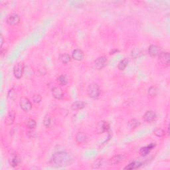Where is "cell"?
<instances>
[{"mask_svg": "<svg viewBox=\"0 0 170 170\" xmlns=\"http://www.w3.org/2000/svg\"><path fill=\"white\" fill-rule=\"evenodd\" d=\"M3 44H4V37H3V35H1V47H2Z\"/></svg>", "mask_w": 170, "mask_h": 170, "instance_id": "4dcf8cb0", "label": "cell"}, {"mask_svg": "<svg viewBox=\"0 0 170 170\" xmlns=\"http://www.w3.org/2000/svg\"><path fill=\"white\" fill-rule=\"evenodd\" d=\"M106 165V161L104 158H99L96 159V161L93 163V168L94 169H100L103 168Z\"/></svg>", "mask_w": 170, "mask_h": 170, "instance_id": "ac0fdd59", "label": "cell"}, {"mask_svg": "<svg viewBox=\"0 0 170 170\" xmlns=\"http://www.w3.org/2000/svg\"><path fill=\"white\" fill-rule=\"evenodd\" d=\"M9 162L12 167L17 166L19 163V158L17 153L14 151H11L9 155Z\"/></svg>", "mask_w": 170, "mask_h": 170, "instance_id": "52a82bcc", "label": "cell"}, {"mask_svg": "<svg viewBox=\"0 0 170 170\" xmlns=\"http://www.w3.org/2000/svg\"><path fill=\"white\" fill-rule=\"evenodd\" d=\"M57 80L61 85H63V86H65L68 83V78L67 77L66 75H61L58 77Z\"/></svg>", "mask_w": 170, "mask_h": 170, "instance_id": "d4e9b609", "label": "cell"}, {"mask_svg": "<svg viewBox=\"0 0 170 170\" xmlns=\"http://www.w3.org/2000/svg\"><path fill=\"white\" fill-rule=\"evenodd\" d=\"M124 159H125V156L122 154H118L114 156L112 158H110L109 161V163L110 165H114L123 162Z\"/></svg>", "mask_w": 170, "mask_h": 170, "instance_id": "30bf717a", "label": "cell"}, {"mask_svg": "<svg viewBox=\"0 0 170 170\" xmlns=\"http://www.w3.org/2000/svg\"><path fill=\"white\" fill-rule=\"evenodd\" d=\"M140 55H141V51H140V49H135L132 52V56L134 58L140 57Z\"/></svg>", "mask_w": 170, "mask_h": 170, "instance_id": "f1b7e54d", "label": "cell"}, {"mask_svg": "<svg viewBox=\"0 0 170 170\" xmlns=\"http://www.w3.org/2000/svg\"><path fill=\"white\" fill-rule=\"evenodd\" d=\"M6 21L9 25H16L20 21V17L17 14H11L8 15Z\"/></svg>", "mask_w": 170, "mask_h": 170, "instance_id": "8992f818", "label": "cell"}, {"mask_svg": "<svg viewBox=\"0 0 170 170\" xmlns=\"http://www.w3.org/2000/svg\"><path fill=\"white\" fill-rule=\"evenodd\" d=\"M73 158L65 152H58L55 153L50 161L51 165L54 167H64L71 164Z\"/></svg>", "mask_w": 170, "mask_h": 170, "instance_id": "6da1fadb", "label": "cell"}, {"mask_svg": "<svg viewBox=\"0 0 170 170\" xmlns=\"http://www.w3.org/2000/svg\"><path fill=\"white\" fill-rule=\"evenodd\" d=\"M26 126H27L29 129L33 130L35 129L36 126H37V123H36L35 120H34L33 119L29 118L27 120V122H26Z\"/></svg>", "mask_w": 170, "mask_h": 170, "instance_id": "cb8c5ba5", "label": "cell"}, {"mask_svg": "<svg viewBox=\"0 0 170 170\" xmlns=\"http://www.w3.org/2000/svg\"><path fill=\"white\" fill-rule=\"evenodd\" d=\"M75 139L78 143H83L87 142V136L84 132H78L75 136Z\"/></svg>", "mask_w": 170, "mask_h": 170, "instance_id": "d6986e66", "label": "cell"}, {"mask_svg": "<svg viewBox=\"0 0 170 170\" xmlns=\"http://www.w3.org/2000/svg\"><path fill=\"white\" fill-rule=\"evenodd\" d=\"M157 118V115L156 112L150 110L147 111V112L143 115V120H144L146 122L152 123L155 122Z\"/></svg>", "mask_w": 170, "mask_h": 170, "instance_id": "9c48e42d", "label": "cell"}, {"mask_svg": "<svg viewBox=\"0 0 170 170\" xmlns=\"http://www.w3.org/2000/svg\"><path fill=\"white\" fill-rule=\"evenodd\" d=\"M159 60L163 65H169L170 62V56L168 52H162L159 54Z\"/></svg>", "mask_w": 170, "mask_h": 170, "instance_id": "8fae6325", "label": "cell"}, {"mask_svg": "<svg viewBox=\"0 0 170 170\" xmlns=\"http://www.w3.org/2000/svg\"><path fill=\"white\" fill-rule=\"evenodd\" d=\"M15 119V113L14 111H10L6 116L5 119V122L7 125H11L14 124Z\"/></svg>", "mask_w": 170, "mask_h": 170, "instance_id": "9a60e30c", "label": "cell"}, {"mask_svg": "<svg viewBox=\"0 0 170 170\" xmlns=\"http://www.w3.org/2000/svg\"><path fill=\"white\" fill-rule=\"evenodd\" d=\"M33 100L34 102L39 103L41 101L42 98L39 94H35V95H34L33 97Z\"/></svg>", "mask_w": 170, "mask_h": 170, "instance_id": "f546056e", "label": "cell"}, {"mask_svg": "<svg viewBox=\"0 0 170 170\" xmlns=\"http://www.w3.org/2000/svg\"><path fill=\"white\" fill-rule=\"evenodd\" d=\"M128 63H129L128 58H124V59H122V61H120V62L118 63V69L120 71H124L127 67Z\"/></svg>", "mask_w": 170, "mask_h": 170, "instance_id": "44dd1931", "label": "cell"}, {"mask_svg": "<svg viewBox=\"0 0 170 170\" xmlns=\"http://www.w3.org/2000/svg\"><path fill=\"white\" fill-rule=\"evenodd\" d=\"M24 72V63L23 62H19L14 68V74L16 78H21Z\"/></svg>", "mask_w": 170, "mask_h": 170, "instance_id": "3957f363", "label": "cell"}, {"mask_svg": "<svg viewBox=\"0 0 170 170\" xmlns=\"http://www.w3.org/2000/svg\"><path fill=\"white\" fill-rule=\"evenodd\" d=\"M19 104H20L21 109L25 112H29L32 109V104L31 101L26 97L21 98L20 102H19Z\"/></svg>", "mask_w": 170, "mask_h": 170, "instance_id": "5b68a950", "label": "cell"}, {"mask_svg": "<svg viewBox=\"0 0 170 170\" xmlns=\"http://www.w3.org/2000/svg\"><path fill=\"white\" fill-rule=\"evenodd\" d=\"M140 125V122L136 119H131L128 122V128L130 130H134L136 128Z\"/></svg>", "mask_w": 170, "mask_h": 170, "instance_id": "ffe728a7", "label": "cell"}, {"mask_svg": "<svg viewBox=\"0 0 170 170\" xmlns=\"http://www.w3.org/2000/svg\"><path fill=\"white\" fill-rule=\"evenodd\" d=\"M153 133H154V134L156 136H158V137H163V136H164L165 134L164 130H163L162 128H157L156 130H154V132H153Z\"/></svg>", "mask_w": 170, "mask_h": 170, "instance_id": "83f0119b", "label": "cell"}, {"mask_svg": "<svg viewBox=\"0 0 170 170\" xmlns=\"http://www.w3.org/2000/svg\"><path fill=\"white\" fill-rule=\"evenodd\" d=\"M142 165V163L138 162H133L130 163L129 165H128L126 167L124 168V169H134L138 168L140 166Z\"/></svg>", "mask_w": 170, "mask_h": 170, "instance_id": "7402d4cb", "label": "cell"}, {"mask_svg": "<svg viewBox=\"0 0 170 170\" xmlns=\"http://www.w3.org/2000/svg\"><path fill=\"white\" fill-rule=\"evenodd\" d=\"M109 128L110 125L109 123L104 122V121H100V122L98 123L96 126V132L99 134H102L107 132Z\"/></svg>", "mask_w": 170, "mask_h": 170, "instance_id": "ba28073f", "label": "cell"}, {"mask_svg": "<svg viewBox=\"0 0 170 170\" xmlns=\"http://www.w3.org/2000/svg\"><path fill=\"white\" fill-rule=\"evenodd\" d=\"M158 90L156 87H152L148 89V94L150 96H155L158 94Z\"/></svg>", "mask_w": 170, "mask_h": 170, "instance_id": "4316f807", "label": "cell"}, {"mask_svg": "<svg viewBox=\"0 0 170 170\" xmlns=\"http://www.w3.org/2000/svg\"><path fill=\"white\" fill-rule=\"evenodd\" d=\"M107 64V58L105 56H102L99 58L94 62V67L96 69L100 70L106 66Z\"/></svg>", "mask_w": 170, "mask_h": 170, "instance_id": "277c9868", "label": "cell"}, {"mask_svg": "<svg viewBox=\"0 0 170 170\" xmlns=\"http://www.w3.org/2000/svg\"><path fill=\"white\" fill-rule=\"evenodd\" d=\"M155 146H156L155 143H150L148 146L142 147V148H141L140 150V152H139L140 154L142 156H146L150 152H151V150L153 148H155Z\"/></svg>", "mask_w": 170, "mask_h": 170, "instance_id": "7c38bea8", "label": "cell"}, {"mask_svg": "<svg viewBox=\"0 0 170 170\" xmlns=\"http://www.w3.org/2000/svg\"><path fill=\"white\" fill-rule=\"evenodd\" d=\"M87 104L86 102H83V101H80L77 100L76 102H73L71 105V109L73 110H78L84 109V108L86 106Z\"/></svg>", "mask_w": 170, "mask_h": 170, "instance_id": "e0dca14e", "label": "cell"}, {"mask_svg": "<svg viewBox=\"0 0 170 170\" xmlns=\"http://www.w3.org/2000/svg\"><path fill=\"white\" fill-rule=\"evenodd\" d=\"M148 53L151 57H155L160 53V49L156 45H151L148 48Z\"/></svg>", "mask_w": 170, "mask_h": 170, "instance_id": "5bb4252c", "label": "cell"}, {"mask_svg": "<svg viewBox=\"0 0 170 170\" xmlns=\"http://www.w3.org/2000/svg\"><path fill=\"white\" fill-rule=\"evenodd\" d=\"M52 94L54 98H55L56 99L60 100L62 99L64 96V93L63 91L62 90L60 87H54L53 90H52Z\"/></svg>", "mask_w": 170, "mask_h": 170, "instance_id": "4fadbf2b", "label": "cell"}, {"mask_svg": "<svg viewBox=\"0 0 170 170\" xmlns=\"http://www.w3.org/2000/svg\"><path fill=\"white\" fill-rule=\"evenodd\" d=\"M59 58H60V60H61L62 63H64V64H67L71 61V56L67 54V53H64V54L61 55Z\"/></svg>", "mask_w": 170, "mask_h": 170, "instance_id": "603a6c76", "label": "cell"}, {"mask_svg": "<svg viewBox=\"0 0 170 170\" xmlns=\"http://www.w3.org/2000/svg\"><path fill=\"white\" fill-rule=\"evenodd\" d=\"M72 57L76 61H82L84 58V53L83 51L78 49L74 50L73 53H72Z\"/></svg>", "mask_w": 170, "mask_h": 170, "instance_id": "2e32d148", "label": "cell"}, {"mask_svg": "<svg viewBox=\"0 0 170 170\" xmlns=\"http://www.w3.org/2000/svg\"><path fill=\"white\" fill-rule=\"evenodd\" d=\"M88 96L92 99H96L100 95V89L99 85L96 83L90 84L87 88Z\"/></svg>", "mask_w": 170, "mask_h": 170, "instance_id": "7a4b0ae2", "label": "cell"}, {"mask_svg": "<svg viewBox=\"0 0 170 170\" xmlns=\"http://www.w3.org/2000/svg\"><path fill=\"white\" fill-rule=\"evenodd\" d=\"M51 122V118L49 114H46L43 118V124L45 127H49Z\"/></svg>", "mask_w": 170, "mask_h": 170, "instance_id": "484cf974", "label": "cell"}]
</instances>
